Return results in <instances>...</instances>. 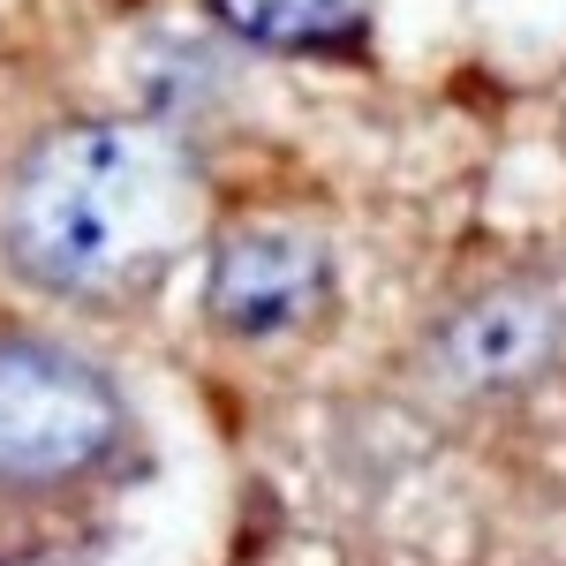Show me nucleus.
Instances as JSON below:
<instances>
[{"instance_id":"f257e3e1","label":"nucleus","mask_w":566,"mask_h":566,"mask_svg":"<svg viewBox=\"0 0 566 566\" xmlns=\"http://www.w3.org/2000/svg\"><path fill=\"white\" fill-rule=\"evenodd\" d=\"M167 159L129 122H84L31 151L8 197V250L45 287H98L159 242Z\"/></svg>"},{"instance_id":"f03ea898","label":"nucleus","mask_w":566,"mask_h":566,"mask_svg":"<svg viewBox=\"0 0 566 566\" xmlns=\"http://www.w3.org/2000/svg\"><path fill=\"white\" fill-rule=\"evenodd\" d=\"M122 438V392L45 340H0V483H69Z\"/></svg>"},{"instance_id":"7ed1b4c3","label":"nucleus","mask_w":566,"mask_h":566,"mask_svg":"<svg viewBox=\"0 0 566 566\" xmlns=\"http://www.w3.org/2000/svg\"><path fill=\"white\" fill-rule=\"evenodd\" d=\"M212 325L234 340H280L310 325L333 295V258L303 227H250L227 234L212 258Z\"/></svg>"},{"instance_id":"20e7f679","label":"nucleus","mask_w":566,"mask_h":566,"mask_svg":"<svg viewBox=\"0 0 566 566\" xmlns=\"http://www.w3.org/2000/svg\"><path fill=\"white\" fill-rule=\"evenodd\" d=\"M438 355L461 386H514L559 355V310L528 287H499L438 333Z\"/></svg>"},{"instance_id":"39448f33","label":"nucleus","mask_w":566,"mask_h":566,"mask_svg":"<svg viewBox=\"0 0 566 566\" xmlns=\"http://www.w3.org/2000/svg\"><path fill=\"white\" fill-rule=\"evenodd\" d=\"M219 31L264 53H303V45H340L363 31V0H212Z\"/></svg>"}]
</instances>
